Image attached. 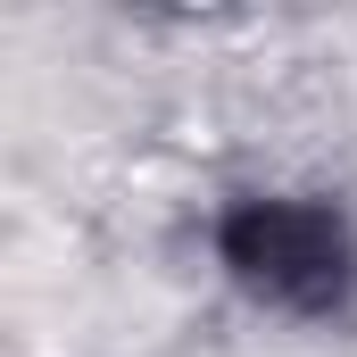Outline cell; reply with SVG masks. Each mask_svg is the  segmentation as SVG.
I'll return each instance as SVG.
<instances>
[{
  "label": "cell",
  "mask_w": 357,
  "mask_h": 357,
  "mask_svg": "<svg viewBox=\"0 0 357 357\" xmlns=\"http://www.w3.org/2000/svg\"><path fill=\"white\" fill-rule=\"evenodd\" d=\"M225 274L282 316H341L357 291V241L324 199H241L216 225Z\"/></svg>",
  "instance_id": "cell-1"
}]
</instances>
